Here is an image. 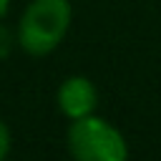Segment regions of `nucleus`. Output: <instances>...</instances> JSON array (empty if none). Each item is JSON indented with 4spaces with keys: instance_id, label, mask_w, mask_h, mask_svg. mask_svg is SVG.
Returning a JSON list of instances; mask_svg holds the SVG:
<instances>
[{
    "instance_id": "obj_1",
    "label": "nucleus",
    "mask_w": 161,
    "mask_h": 161,
    "mask_svg": "<svg viewBox=\"0 0 161 161\" xmlns=\"http://www.w3.org/2000/svg\"><path fill=\"white\" fill-rule=\"evenodd\" d=\"M73 20V8L68 0H30L18 20V45L33 55H50L65 38Z\"/></svg>"
},
{
    "instance_id": "obj_2",
    "label": "nucleus",
    "mask_w": 161,
    "mask_h": 161,
    "mask_svg": "<svg viewBox=\"0 0 161 161\" xmlns=\"http://www.w3.org/2000/svg\"><path fill=\"white\" fill-rule=\"evenodd\" d=\"M65 143L73 161H128L123 133L96 113L70 121Z\"/></svg>"
},
{
    "instance_id": "obj_3",
    "label": "nucleus",
    "mask_w": 161,
    "mask_h": 161,
    "mask_svg": "<svg viewBox=\"0 0 161 161\" xmlns=\"http://www.w3.org/2000/svg\"><path fill=\"white\" fill-rule=\"evenodd\" d=\"M55 103L68 121L91 116L98 106V88L86 75H68L55 91Z\"/></svg>"
},
{
    "instance_id": "obj_4",
    "label": "nucleus",
    "mask_w": 161,
    "mask_h": 161,
    "mask_svg": "<svg viewBox=\"0 0 161 161\" xmlns=\"http://www.w3.org/2000/svg\"><path fill=\"white\" fill-rule=\"evenodd\" d=\"M15 45H18V35H13V30L0 23V63L10 58V53H13Z\"/></svg>"
},
{
    "instance_id": "obj_5",
    "label": "nucleus",
    "mask_w": 161,
    "mask_h": 161,
    "mask_svg": "<svg viewBox=\"0 0 161 161\" xmlns=\"http://www.w3.org/2000/svg\"><path fill=\"white\" fill-rule=\"evenodd\" d=\"M10 146H13L10 128H8V123L0 118V161H5V158H8V153H10Z\"/></svg>"
},
{
    "instance_id": "obj_6",
    "label": "nucleus",
    "mask_w": 161,
    "mask_h": 161,
    "mask_svg": "<svg viewBox=\"0 0 161 161\" xmlns=\"http://www.w3.org/2000/svg\"><path fill=\"white\" fill-rule=\"evenodd\" d=\"M8 10H10V0H0V20L8 15Z\"/></svg>"
},
{
    "instance_id": "obj_7",
    "label": "nucleus",
    "mask_w": 161,
    "mask_h": 161,
    "mask_svg": "<svg viewBox=\"0 0 161 161\" xmlns=\"http://www.w3.org/2000/svg\"><path fill=\"white\" fill-rule=\"evenodd\" d=\"M5 161H8V158H5Z\"/></svg>"
}]
</instances>
